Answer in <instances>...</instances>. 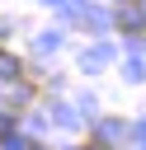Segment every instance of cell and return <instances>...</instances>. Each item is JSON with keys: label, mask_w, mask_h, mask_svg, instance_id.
I'll list each match as a JSON object with an SVG mask.
<instances>
[{"label": "cell", "mask_w": 146, "mask_h": 150, "mask_svg": "<svg viewBox=\"0 0 146 150\" xmlns=\"http://www.w3.org/2000/svg\"><path fill=\"white\" fill-rule=\"evenodd\" d=\"M5 131H9V117H0V136H5Z\"/></svg>", "instance_id": "obj_3"}, {"label": "cell", "mask_w": 146, "mask_h": 150, "mask_svg": "<svg viewBox=\"0 0 146 150\" xmlns=\"http://www.w3.org/2000/svg\"><path fill=\"white\" fill-rule=\"evenodd\" d=\"M0 75L5 80H24V61H14L9 52H0Z\"/></svg>", "instance_id": "obj_2"}, {"label": "cell", "mask_w": 146, "mask_h": 150, "mask_svg": "<svg viewBox=\"0 0 146 150\" xmlns=\"http://www.w3.org/2000/svg\"><path fill=\"white\" fill-rule=\"evenodd\" d=\"M137 5H141V0H132V5L118 9V28H122V33H146V14H141Z\"/></svg>", "instance_id": "obj_1"}]
</instances>
